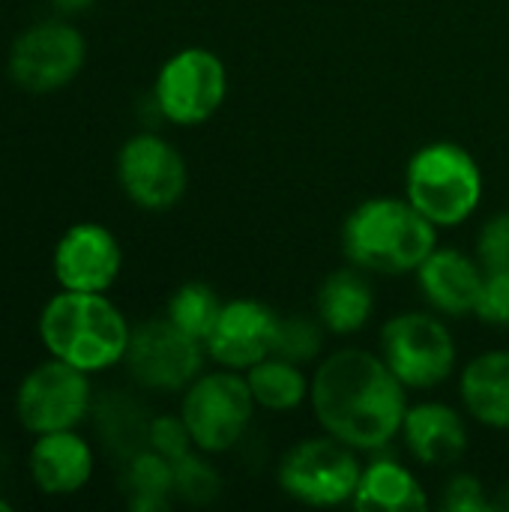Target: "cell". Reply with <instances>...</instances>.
I'll return each instance as SVG.
<instances>
[{"label": "cell", "mask_w": 509, "mask_h": 512, "mask_svg": "<svg viewBox=\"0 0 509 512\" xmlns=\"http://www.w3.org/2000/svg\"><path fill=\"white\" fill-rule=\"evenodd\" d=\"M309 405L327 435L357 453H381L402 432L408 387L393 375L381 354L339 348L318 363Z\"/></svg>", "instance_id": "6da1fadb"}, {"label": "cell", "mask_w": 509, "mask_h": 512, "mask_svg": "<svg viewBox=\"0 0 509 512\" xmlns=\"http://www.w3.org/2000/svg\"><path fill=\"white\" fill-rule=\"evenodd\" d=\"M435 246L438 228L408 198H369L342 225L345 258L366 273H417Z\"/></svg>", "instance_id": "7a4b0ae2"}, {"label": "cell", "mask_w": 509, "mask_h": 512, "mask_svg": "<svg viewBox=\"0 0 509 512\" xmlns=\"http://www.w3.org/2000/svg\"><path fill=\"white\" fill-rule=\"evenodd\" d=\"M39 336L51 357L93 375L123 363L132 327L108 297L63 288L42 309Z\"/></svg>", "instance_id": "3957f363"}, {"label": "cell", "mask_w": 509, "mask_h": 512, "mask_svg": "<svg viewBox=\"0 0 509 512\" xmlns=\"http://www.w3.org/2000/svg\"><path fill=\"white\" fill-rule=\"evenodd\" d=\"M486 192L477 156L456 141L420 147L405 171V198L435 225L456 228L468 222Z\"/></svg>", "instance_id": "277c9868"}, {"label": "cell", "mask_w": 509, "mask_h": 512, "mask_svg": "<svg viewBox=\"0 0 509 512\" xmlns=\"http://www.w3.org/2000/svg\"><path fill=\"white\" fill-rule=\"evenodd\" d=\"M255 399L243 372L216 369L201 372L180 402V417L195 441V450L207 456L231 453L249 435L255 417Z\"/></svg>", "instance_id": "5b68a950"}, {"label": "cell", "mask_w": 509, "mask_h": 512, "mask_svg": "<svg viewBox=\"0 0 509 512\" xmlns=\"http://www.w3.org/2000/svg\"><path fill=\"white\" fill-rule=\"evenodd\" d=\"M363 465L360 453L333 435L297 441L279 462V489L306 507H342L354 501Z\"/></svg>", "instance_id": "8992f818"}, {"label": "cell", "mask_w": 509, "mask_h": 512, "mask_svg": "<svg viewBox=\"0 0 509 512\" xmlns=\"http://www.w3.org/2000/svg\"><path fill=\"white\" fill-rule=\"evenodd\" d=\"M378 354L408 390L441 387L459 363L453 330L438 312H399L381 327Z\"/></svg>", "instance_id": "52a82bcc"}, {"label": "cell", "mask_w": 509, "mask_h": 512, "mask_svg": "<svg viewBox=\"0 0 509 512\" xmlns=\"http://www.w3.org/2000/svg\"><path fill=\"white\" fill-rule=\"evenodd\" d=\"M228 96V69L210 48L189 45L171 54L153 84V102L162 120L174 126L207 123Z\"/></svg>", "instance_id": "ba28073f"}, {"label": "cell", "mask_w": 509, "mask_h": 512, "mask_svg": "<svg viewBox=\"0 0 509 512\" xmlns=\"http://www.w3.org/2000/svg\"><path fill=\"white\" fill-rule=\"evenodd\" d=\"M207 348L168 318H150L132 330L126 369L132 381L153 393H183L204 372Z\"/></svg>", "instance_id": "9c48e42d"}, {"label": "cell", "mask_w": 509, "mask_h": 512, "mask_svg": "<svg viewBox=\"0 0 509 512\" xmlns=\"http://www.w3.org/2000/svg\"><path fill=\"white\" fill-rule=\"evenodd\" d=\"M18 420L33 435L75 429L93 411V390L87 372L51 357L39 363L18 387Z\"/></svg>", "instance_id": "30bf717a"}, {"label": "cell", "mask_w": 509, "mask_h": 512, "mask_svg": "<svg viewBox=\"0 0 509 512\" xmlns=\"http://www.w3.org/2000/svg\"><path fill=\"white\" fill-rule=\"evenodd\" d=\"M117 180L135 207L159 213L180 204L189 186V168L168 138L138 132L117 153Z\"/></svg>", "instance_id": "8fae6325"}, {"label": "cell", "mask_w": 509, "mask_h": 512, "mask_svg": "<svg viewBox=\"0 0 509 512\" xmlns=\"http://www.w3.org/2000/svg\"><path fill=\"white\" fill-rule=\"evenodd\" d=\"M87 60V42L69 21H39L27 27L9 51V75L30 93L66 87Z\"/></svg>", "instance_id": "7c38bea8"}, {"label": "cell", "mask_w": 509, "mask_h": 512, "mask_svg": "<svg viewBox=\"0 0 509 512\" xmlns=\"http://www.w3.org/2000/svg\"><path fill=\"white\" fill-rule=\"evenodd\" d=\"M276 330L279 315L267 303L252 297L225 300L210 336L204 339L207 360L222 369L246 372L273 354Z\"/></svg>", "instance_id": "4fadbf2b"}, {"label": "cell", "mask_w": 509, "mask_h": 512, "mask_svg": "<svg viewBox=\"0 0 509 512\" xmlns=\"http://www.w3.org/2000/svg\"><path fill=\"white\" fill-rule=\"evenodd\" d=\"M123 267V252L117 237L96 222L72 225L54 249V276L66 291H96L105 294Z\"/></svg>", "instance_id": "5bb4252c"}, {"label": "cell", "mask_w": 509, "mask_h": 512, "mask_svg": "<svg viewBox=\"0 0 509 512\" xmlns=\"http://www.w3.org/2000/svg\"><path fill=\"white\" fill-rule=\"evenodd\" d=\"M486 270L477 255H465L459 249H438L417 267V285L432 312L462 318L474 315L483 294Z\"/></svg>", "instance_id": "9a60e30c"}, {"label": "cell", "mask_w": 509, "mask_h": 512, "mask_svg": "<svg viewBox=\"0 0 509 512\" xmlns=\"http://www.w3.org/2000/svg\"><path fill=\"white\" fill-rule=\"evenodd\" d=\"M399 438L426 468H450L468 450V426L462 414L447 402L408 405Z\"/></svg>", "instance_id": "2e32d148"}, {"label": "cell", "mask_w": 509, "mask_h": 512, "mask_svg": "<svg viewBox=\"0 0 509 512\" xmlns=\"http://www.w3.org/2000/svg\"><path fill=\"white\" fill-rule=\"evenodd\" d=\"M30 477L45 495H75L93 477V450L72 429L39 435L30 450Z\"/></svg>", "instance_id": "e0dca14e"}, {"label": "cell", "mask_w": 509, "mask_h": 512, "mask_svg": "<svg viewBox=\"0 0 509 512\" xmlns=\"http://www.w3.org/2000/svg\"><path fill=\"white\" fill-rule=\"evenodd\" d=\"M375 312V291L360 267L333 270L318 294H315V315L330 336H354L360 333Z\"/></svg>", "instance_id": "ac0fdd59"}, {"label": "cell", "mask_w": 509, "mask_h": 512, "mask_svg": "<svg viewBox=\"0 0 509 512\" xmlns=\"http://www.w3.org/2000/svg\"><path fill=\"white\" fill-rule=\"evenodd\" d=\"M459 396L477 423L509 432V351H486L474 357L462 369Z\"/></svg>", "instance_id": "d6986e66"}, {"label": "cell", "mask_w": 509, "mask_h": 512, "mask_svg": "<svg viewBox=\"0 0 509 512\" xmlns=\"http://www.w3.org/2000/svg\"><path fill=\"white\" fill-rule=\"evenodd\" d=\"M351 507L378 512H423L432 507V501L411 468H405L396 459H372L369 465H363V477Z\"/></svg>", "instance_id": "ffe728a7"}, {"label": "cell", "mask_w": 509, "mask_h": 512, "mask_svg": "<svg viewBox=\"0 0 509 512\" xmlns=\"http://www.w3.org/2000/svg\"><path fill=\"white\" fill-rule=\"evenodd\" d=\"M150 411L144 408L141 399L123 393V390H111L105 396H99L93 402V426L96 435L102 441V447L117 456L123 465L144 453L150 444Z\"/></svg>", "instance_id": "44dd1931"}, {"label": "cell", "mask_w": 509, "mask_h": 512, "mask_svg": "<svg viewBox=\"0 0 509 512\" xmlns=\"http://www.w3.org/2000/svg\"><path fill=\"white\" fill-rule=\"evenodd\" d=\"M243 375L249 381L255 405L264 408V411L285 414V411L300 408L309 399L312 378H306L303 366H297L291 360H282L276 354H270L267 360L255 363Z\"/></svg>", "instance_id": "7402d4cb"}, {"label": "cell", "mask_w": 509, "mask_h": 512, "mask_svg": "<svg viewBox=\"0 0 509 512\" xmlns=\"http://www.w3.org/2000/svg\"><path fill=\"white\" fill-rule=\"evenodd\" d=\"M123 489L135 512H165L174 501V465L165 456L144 450L126 462Z\"/></svg>", "instance_id": "603a6c76"}, {"label": "cell", "mask_w": 509, "mask_h": 512, "mask_svg": "<svg viewBox=\"0 0 509 512\" xmlns=\"http://www.w3.org/2000/svg\"><path fill=\"white\" fill-rule=\"evenodd\" d=\"M222 297L204 285V282H186L180 285L171 297H168V309H165V318L171 324H177L183 333L195 336L198 342H204L222 312Z\"/></svg>", "instance_id": "cb8c5ba5"}, {"label": "cell", "mask_w": 509, "mask_h": 512, "mask_svg": "<svg viewBox=\"0 0 509 512\" xmlns=\"http://www.w3.org/2000/svg\"><path fill=\"white\" fill-rule=\"evenodd\" d=\"M324 324L318 315H279V330H276V345L273 354L282 360H291L297 366L312 363L321 348H324Z\"/></svg>", "instance_id": "d4e9b609"}, {"label": "cell", "mask_w": 509, "mask_h": 512, "mask_svg": "<svg viewBox=\"0 0 509 512\" xmlns=\"http://www.w3.org/2000/svg\"><path fill=\"white\" fill-rule=\"evenodd\" d=\"M171 465H174V498H180L192 507H204L219 498L222 477H219L216 465L207 459V453L192 450Z\"/></svg>", "instance_id": "484cf974"}, {"label": "cell", "mask_w": 509, "mask_h": 512, "mask_svg": "<svg viewBox=\"0 0 509 512\" xmlns=\"http://www.w3.org/2000/svg\"><path fill=\"white\" fill-rule=\"evenodd\" d=\"M477 261L486 273H509V210L483 222L477 234Z\"/></svg>", "instance_id": "4316f807"}, {"label": "cell", "mask_w": 509, "mask_h": 512, "mask_svg": "<svg viewBox=\"0 0 509 512\" xmlns=\"http://www.w3.org/2000/svg\"><path fill=\"white\" fill-rule=\"evenodd\" d=\"M147 450L165 456L168 462H177V459H183L186 453L195 450V441H192V435H189L180 414H162V417H153V423H150Z\"/></svg>", "instance_id": "83f0119b"}, {"label": "cell", "mask_w": 509, "mask_h": 512, "mask_svg": "<svg viewBox=\"0 0 509 512\" xmlns=\"http://www.w3.org/2000/svg\"><path fill=\"white\" fill-rule=\"evenodd\" d=\"M441 507L447 512H495L492 495L486 492L483 480H477L474 474H456L444 486Z\"/></svg>", "instance_id": "f1b7e54d"}, {"label": "cell", "mask_w": 509, "mask_h": 512, "mask_svg": "<svg viewBox=\"0 0 509 512\" xmlns=\"http://www.w3.org/2000/svg\"><path fill=\"white\" fill-rule=\"evenodd\" d=\"M474 315L489 327L509 330V273H486Z\"/></svg>", "instance_id": "f546056e"}, {"label": "cell", "mask_w": 509, "mask_h": 512, "mask_svg": "<svg viewBox=\"0 0 509 512\" xmlns=\"http://www.w3.org/2000/svg\"><path fill=\"white\" fill-rule=\"evenodd\" d=\"M96 0H51V6L60 12V15H78L84 9H90Z\"/></svg>", "instance_id": "4dcf8cb0"}, {"label": "cell", "mask_w": 509, "mask_h": 512, "mask_svg": "<svg viewBox=\"0 0 509 512\" xmlns=\"http://www.w3.org/2000/svg\"><path fill=\"white\" fill-rule=\"evenodd\" d=\"M492 504H495V512H509V486L492 495Z\"/></svg>", "instance_id": "1f68e13d"}, {"label": "cell", "mask_w": 509, "mask_h": 512, "mask_svg": "<svg viewBox=\"0 0 509 512\" xmlns=\"http://www.w3.org/2000/svg\"><path fill=\"white\" fill-rule=\"evenodd\" d=\"M12 510V504H9V501H3V498H0V512H9Z\"/></svg>", "instance_id": "d6a6232c"}]
</instances>
